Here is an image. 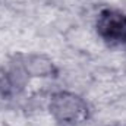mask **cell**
Returning a JSON list of instances; mask_svg holds the SVG:
<instances>
[{"label": "cell", "mask_w": 126, "mask_h": 126, "mask_svg": "<svg viewBox=\"0 0 126 126\" xmlns=\"http://www.w3.org/2000/svg\"><path fill=\"white\" fill-rule=\"evenodd\" d=\"M50 111L64 126H78L90 117L88 104L72 93H57L50 101Z\"/></svg>", "instance_id": "cell-1"}, {"label": "cell", "mask_w": 126, "mask_h": 126, "mask_svg": "<svg viewBox=\"0 0 126 126\" xmlns=\"http://www.w3.org/2000/svg\"><path fill=\"white\" fill-rule=\"evenodd\" d=\"M97 32L110 46L126 44V15L114 9L101 10L97 19Z\"/></svg>", "instance_id": "cell-2"}]
</instances>
